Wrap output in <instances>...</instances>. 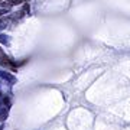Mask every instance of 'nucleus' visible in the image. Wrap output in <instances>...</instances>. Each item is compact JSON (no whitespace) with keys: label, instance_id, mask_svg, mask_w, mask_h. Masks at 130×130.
I'll return each mask as SVG.
<instances>
[{"label":"nucleus","instance_id":"obj_1","mask_svg":"<svg viewBox=\"0 0 130 130\" xmlns=\"http://www.w3.org/2000/svg\"><path fill=\"white\" fill-rule=\"evenodd\" d=\"M26 2H29V0H7L6 3H7V6H18L22 3H26Z\"/></svg>","mask_w":130,"mask_h":130},{"label":"nucleus","instance_id":"obj_2","mask_svg":"<svg viewBox=\"0 0 130 130\" xmlns=\"http://www.w3.org/2000/svg\"><path fill=\"white\" fill-rule=\"evenodd\" d=\"M7 13V9H0V18L3 16V14H6Z\"/></svg>","mask_w":130,"mask_h":130},{"label":"nucleus","instance_id":"obj_3","mask_svg":"<svg viewBox=\"0 0 130 130\" xmlns=\"http://www.w3.org/2000/svg\"><path fill=\"white\" fill-rule=\"evenodd\" d=\"M0 55H2V49H0Z\"/></svg>","mask_w":130,"mask_h":130}]
</instances>
